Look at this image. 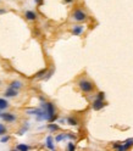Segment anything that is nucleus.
<instances>
[{"mask_svg": "<svg viewBox=\"0 0 133 151\" xmlns=\"http://www.w3.org/2000/svg\"><path fill=\"white\" fill-rule=\"evenodd\" d=\"M9 140H10V137H4V138H1V143H6Z\"/></svg>", "mask_w": 133, "mask_h": 151, "instance_id": "nucleus-20", "label": "nucleus"}, {"mask_svg": "<svg viewBox=\"0 0 133 151\" xmlns=\"http://www.w3.org/2000/svg\"><path fill=\"white\" fill-rule=\"evenodd\" d=\"M48 128L50 129V131H58V129H59V127H58L56 124H51V123L48 126Z\"/></svg>", "mask_w": 133, "mask_h": 151, "instance_id": "nucleus-17", "label": "nucleus"}, {"mask_svg": "<svg viewBox=\"0 0 133 151\" xmlns=\"http://www.w3.org/2000/svg\"><path fill=\"white\" fill-rule=\"evenodd\" d=\"M10 87L17 90V89H20L22 87V84H21V82H19V80H15V82H12V83L10 84Z\"/></svg>", "mask_w": 133, "mask_h": 151, "instance_id": "nucleus-11", "label": "nucleus"}, {"mask_svg": "<svg viewBox=\"0 0 133 151\" xmlns=\"http://www.w3.org/2000/svg\"><path fill=\"white\" fill-rule=\"evenodd\" d=\"M78 87L81 88L82 91H84V93H90L94 89V84L87 79H81L78 82Z\"/></svg>", "mask_w": 133, "mask_h": 151, "instance_id": "nucleus-2", "label": "nucleus"}, {"mask_svg": "<svg viewBox=\"0 0 133 151\" xmlns=\"http://www.w3.org/2000/svg\"><path fill=\"white\" fill-rule=\"evenodd\" d=\"M36 3H37L38 5H42V4H43V0H36Z\"/></svg>", "mask_w": 133, "mask_h": 151, "instance_id": "nucleus-21", "label": "nucleus"}, {"mask_svg": "<svg viewBox=\"0 0 133 151\" xmlns=\"http://www.w3.org/2000/svg\"><path fill=\"white\" fill-rule=\"evenodd\" d=\"M67 149H69V150H75V145L72 144V143H69V145H67Z\"/></svg>", "mask_w": 133, "mask_h": 151, "instance_id": "nucleus-19", "label": "nucleus"}, {"mask_svg": "<svg viewBox=\"0 0 133 151\" xmlns=\"http://www.w3.org/2000/svg\"><path fill=\"white\" fill-rule=\"evenodd\" d=\"M67 122H69V124H71V126H77V120H75V118H72V117L67 118Z\"/></svg>", "mask_w": 133, "mask_h": 151, "instance_id": "nucleus-13", "label": "nucleus"}, {"mask_svg": "<svg viewBox=\"0 0 133 151\" xmlns=\"http://www.w3.org/2000/svg\"><path fill=\"white\" fill-rule=\"evenodd\" d=\"M16 95H17V90L11 88V87L5 91V96H8V98H14V96H16Z\"/></svg>", "mask_w": 133, "mask_h": 151, "instance_id": "nucleus-6", "label": "nucleus"}, {"mask_svg": "<svg viewBox=\"0 0 133 151\" xmlns=\"http://www.w3.org/2000/svg\"><path fill=\"white\" fill-rule=\"evenodd\" d=\"M16 150H23V151H26V150H29V146H27V145H25V144H20V145L16 146Z\"/></svg>", "mask_w": 133, "mask_h": 151, "instance_id": "nucleus-12", "label": "nucleus"}, {"mask_svg": "<svg viewBox=\"0 0 133 151\" xmlns=\"http://www.w3.org/2000/svg\"><path fill=\"white\" fill-rule=\"evenodd\" d=\"M73 18L76 21H78V22H82V21L87 20V14L83 11V10L77 9V10H75V12H73Z\"/></svg>", "mask_w": 133, "mask_h": 151, "instance_id": "nucleus-3", "label": "nucleus"}, {"mask_svg": "<svg viewBox=\"0 0 133 151\" xmlns=\"http://www.w3.org/2000/svg\"><path fill=\"white\" fill-rule=\"evenodd\" d=\"M104 105H105V104H104V101H103L101 99H98V98H97L95 100H94V102H93V109L98 111V110L103 109Z\"/></svg>", "mask_w": 133, "mask_h": 151, "instance_id": "nucleus-5", "label": "nucleus"}, {"mask_svg": "<svg viewBox=\"0 0 133 151\" xmlns=\"http://www.w3.org/2000/svg\"><path fill=\"white\" fill-rule=\"evenodd\" d=\"M25 16H26V18L28 20V21H34V20H37V14L33 12V11H27V12L25 14Z\"/></svg>", "mask_w": 133, "mask_h": 151, "instance_id": "nucleus-7", "label": "nucleus"}, {"mask_svg": "<svg viewBox=\"0 0 133 151\" xmlns=\"http://www.w3.org/2000/svg\"><path fill=\"white\" fill-rule=\"evenodd\" d=\"M45 73H47V69H42V71H39L36 74V78H40V77H43V74H45Z\"/></svg>", "mask_w": 133, "mask_h": 151, "instance_id": "nucleus-16", "label": "nucleus"}, {"mask_svg": "<svg viewBox=\"0 0 133 151\" xmlns=\"http://www.w3.org/2000/svg\"><path fill=\"white\" fill-rule=\"evenodd\" d=\"M65 1H66V3H72L73 0H65Z\"/></svg>", "mask_w": 133, "mask_h": 151, "instance_id": "nucleus-22", "label": "nucleus"}, {"mask_svg": "<svg viewBox=\"0 0 133 151\" xmlns=\"http://www.w3.org/2000/svg\"><path fill=\"white\" fill-rule=\"evenodd\" d=\"M43 110H44V113H45V120L53 122L55 118H56V115H55V107L51 102H44Z\"/></svg>", "mask_w": 133, "mask_h": 151, "instance_id": "nucleus-1", "label": "nucleus"}, {"mask_svg": "<svg viewBox=\"0 0 133 151\" xmlns=\"http://www.w3.org/2000/svg\"><path fill=\"white\" fill-rule=\"evenodd\" d=\"M5 12V10H0V14H4Z\"/></svg>", "mask_w": 133, "mask_h": 151, "instance_id": "nucleus-23", "label": "nucleus"}, {"mask_svg": "<svg viewBox=\"0 0 133 151\" xmlns=\"http://www.w3.org/2000/svg\"><path fill=\"white\" fill-rule=\"evenodd\" d=\"M5 133H6V128H5L4 124H1V123H0V135H4Z\"/></svg>", "mask_w": 133, "mask_h": 151, "instance_id": "nucleus-15", "label": "nucleus"}, {"mask_svg": "<svg viewBox=\"0 0 133 151\" xmlns=\"http://www.w3.org/2000/svg\"><path fill=\"white\" fill-rule=\"evenodd\" d=\"M97 98H98V99H101V100H104V98H105V94H104V93H99Z\"/></svg>", "mask_w": 133, "mask_h": 151, "instance_id": "nucleus-18", "label": "nucleus"}, {"mask_svg": "<svg viewBox=\"0 0 133 151\" xmlns=\"http://www.w3.org/2000/svg\"><path fill=\"white\" fill-rule=\"evenodd\" d=\"M9 107V102L5 99H0V110H5Z\"/></svg>", "mask_w": 133, "mask_h": 151, "instance_id": "nucleus-9", "label": "nucleus"}, {"mask_svg": "<svg viewBox=\"0 0 133 151\" xmlns=\"http://www.w3.org/2000/svg\"><path fill=\"white\" fill-rule=\"evenodd\" d=\"M83 32V27L82 26H75L73 29H72V33H73L75 35H81Z\"/></svg>", "mask_w": 133, "mask_h": 151, "instance_id": "nucleus-8", "label": "nucleus"}, {"mask_svg": "<svg viewBox=\"0 0 133 151\" xmlns=\"http://www.w3.org/2000/svg\"><path fill=\"white\" fill-rule=\"evenodd\" d=\"M66 138H67V134H59L56 137V141H61V140H64Z\"/></svg>", "mask_w": 133, "mask_h": 151, "instance_id": "nucleus-14", "label": "nucleus"}, {"mask_svg": "<svg viewBox=\"0 0 133 151\" xmlns=\"http://www.w3.org/2000/svg\"><path fill=\"white\" fill-rule=\"evenodd\" d=\"M47 146H48V149H50V150H54V149H55L54 144H53V138H51V137H48V138H47Z\"/></svg>", "mask_w": 133, "mask_h": 151, "instance_id": "nucleus-10", "label": "nucleus"}, {"mask_svg": "<svg viewBox=\"0 0 133 151\" xmlns=\"http://www.w3.org/2000/svg\"><path fill=\"white\" fill-rule=\"evenodd\" d=\"M0 117H1L5 122H14V121H16V117L12 115V113H1Z\"/></svg>", "mask_w": 133, "mask_h": 151, "instance_id": "nucleus-4", "label": "nucleus"}]
</instances>
